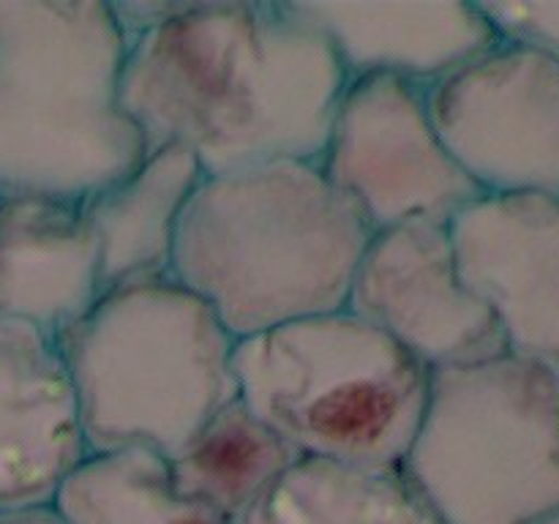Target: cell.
<instances>
[{"instance_id":"6da1fadb","label":"cell","mask_w":559,"mask_h":524,"mask_svg":"<svg viewBox=\"0 0 559 524\" xmlns=\"http://www.w3.org/2000/svg\"><path fill=\"white\" fill-rule=\"evenodd\" d=\"M349 74L298 3H178L131 38L120 98L147 151L180 145L205 175L320 162Z\"/></svg>"},{"instance_id":"7a4b0ae2","label":"cell","mask_w":559,"mask_h":524,"mask_svg":"<svg viewBox=\"0 0 559 524\" xmlns=\"http://www.w3.org/2000/svg\"><path fill=\"white\" fill-rule=\"evenodd\" d=\"M371 238L320 162L278 158L202 178L180 218L173 276L240 342L347 309Z\"/></svg>"},{"instance_id":"3957f363","label":"cell","mask_w":559,"mask_h":524,"mask_svg":"<svg viewBox=\"0 0 559 524\" xmlns=\"http://www.w3.org/2000/svg\"><path fill=\"white\" fill-rule=\"evenodd\" d=\"M126 52L109 3L0 0V196L85 202L147 156L120 98Z\"/></svg>"},{"instance_id":"277c9868","label":"cell","mask_w":559,"mask_h":524,"mask_svg":"<svg viewBox=\"0 0 559 524\" xmlns=\"http://www.w3.org/2000/svg\"><path fill=\"white\" fill-rule=\"evenodd\" d=\"M58 342L91 453L151 448L169 458L240 396L238 338L175 276L109 289Z\"/></svg>"},{"instance_id":"5b68a950","label":"cell","mask_w":559,"mask_h":524,"mask_svg":"<svg viewBox=\"0 0 559 524\" xmlns=\"http://www.w3.org/2000/svg\"><path fill=\"white\" fill-rule=\"evenodd\" d=\"M233 366L300 456L358 469H402L431 391L429 366L349 309L240 338Z\"/></svg>"},{"instance_id":"8992f818","label":"cell","mask_w":559,"mask_h":524,"mask_svg":"<svg viewBox=\"0 0 559 524\" xmlns=\"http://www.w3.org/2000/svg\"><path fill=\"white\" fill-rule=\"evenodd\" d=\"M402 475L440 524L557 513L559 380L513 353L435 369Z\"/></svg>"},{"instance_id":"52a82bcc","label":"cell","mask_w":559,"mask_h":524,"mask_svg":"<svg viewBox=\"0 0 559 524\" xmlns=\"http://www.w3.org/2000/svg\"><path fill=\"white\" fill-rule=\"evenodd\" d=\"M320 167L380 229L453 222L484 196L437 134L424 85L399 76L349 80Z\"/></svg>"},{"instance_id":"ba28073f","label":"cell","mask_w":559,"mask_h":524,"mask_svg":"<svg viewBox=\"0 0 559 524\" xmlns=\"http://www.w3.org/2000/svg\"><path fill=\"white\" fill-rule=\"evenodd\" d=\"M429 112L484 196H559V63L500 38L426 87Z\"/></svg>"},{"instance_id":"9c48e42d","label":"cell","mask_w":559,"mask_h":524,"mask_svg":"<svg viewBox=\"0 0 559 524\" xmlns=\"http://www.w3.org/2000/svg\"><path fill=\"white\" fill-rule=\"evenodd\" d=\"M347 309L431 371L508 353L500 320L464 278L453 222L418 218L374 233Z\"/></svg>"},{"instance_id":"30bf717a","label":"cell","mask_w":559,"mask_h":524,"mask_svg":"<svg viewBox=\"0 0 559 524\" xmlns=\"http://www.w3.org/2000/svg\"><path fill=\"white\" fill-rule=\"evenodd\" d=\"M453 240L508 353L559 380V196H480L453 218Z\"/></svg>"},{"instance_id":"8fae6325","label":"cell","mask_w":559,"mask_h":524,"mask_svg":"<svg viewBox=\"0 0 559 524\" xmlns=\"http://www.w3.org/2000/svg\"><path fill=\"white\" fill-rule=\"evenodd\" d=\"M87 453L60 342L0 317V513L52 505Z\"/></svg>"},{"instance_id":"7c38bea8","label":"cell","mask_w":559,"mask_h":524,"mask_svg":"<svg viewBox=\"0 0 559 524\" xmlns=\"http://www.w3.org/2000/svg\"><path fill=\"white\" fill-rule=\"evenodd\" d=\"M104 295L85 202L0 196V317L63 336Z\"/></svg>"},{"instance_id":"4fadbf2b","label":"cell","mask_w":559,"mask_h":524,"mask_svg":"<svg viewBox=\"0 0 559 524\" xmlns=\"http://www.w3.org/2000/svg\"><path fill=\"white\" fill-rule=\"evenodd\" d=\"M295 3L349 80L382 74L429 87L502 38L480 3Z\"/></svg>"},{"instance_id":"5bb4252c","label":"cell","mask_w":559,"mask_h":524,"mask_svg":"<svg viewBox=\"0 0 559 524\" xmlns=\"http://www.w3.org/2000/svg\"><path fill=\"white\" fill-rule=\"evenodd\" d=\"M202 178L194 153L167 145L147 151L129 175L85 200L104 293L173 276L180 218Z\"/></svg>"},{"instance_id":"9a60e30c","label":"cell","mask_w":559,"mask_h":524,"mask_svg":"<svg viewBox=\"0 0 559 524\" xmlns=\"http://www.w3.org/2000/svg\"><path fill=\"white\" fill-rule=\"evenodd\" d=\"M300 462L304 456L235 396L169 456V469L180 495L233 524Z\"/></svg>"},{"instance_id":"2e32d148","label":"cell","mask_w":559,"mask_h":524,"mask_svg":"<svg viewBox=\"0 0 559 524\" xmlns=\"http://www.w3.org/2000/svg\"><path fill=\"white\" fill-rule=\"evenodd\" d=\"M233 524H440L402 469L304 458Z\"/></svg>"},{"instance_id":"e0dca14e","label":"cell","mask_w":559,"mask_h":524,"mask_svg":"<svg viewBox=\"0 0 559 524\" xmlns=\"http://www.w3.org/2000/svg\"><path fill=\"white\" fill-rule=\"evenodd\" d=\"M52 505L66 524H229L180 495L169 458L151 448L87 453Z\"/></svg>"},{"instance_id":"ac0fdd59","label":"cell","mask_w":559,"mask_h":524,"mask_svg":"<svg viewBox=\"0 0 559 524\" xmlns=\"http://www.w3.org/2000/svg\"><path fill=\"white\" fill-rule=\"evenodd\" d=\"M480 5L502 38L530 44L559 63V3L491 0Z\"/></svg>"},{"instance_id":"d6986e66","label":"cell","mask_w":559,"mask_h":524,"mask_svg":"<svg viewBox=\"0 0 559 524\" xmlns=\"http://www.w3.org/2000/svg\"><path fill=\"white\" fill-rule=\"evenodd\" d=\"M0 524H66L55 505H38L25 508V511L0 513Z\"/></svg>"},{"instance_id":"ffe728a7","label":"cell","mask_w":559,"mask_h":524,"mask_svg":"<svg viewBox=\"0 0 559 524\" xmlns=\"http://www.w3.org/2000/svg\"><path fill=\"white\" fill-rule=\"evenodd\" d=\"M538 524H559V511L557 513H551V516H546V519H540Z\"/></svg>"}]
</instances>
